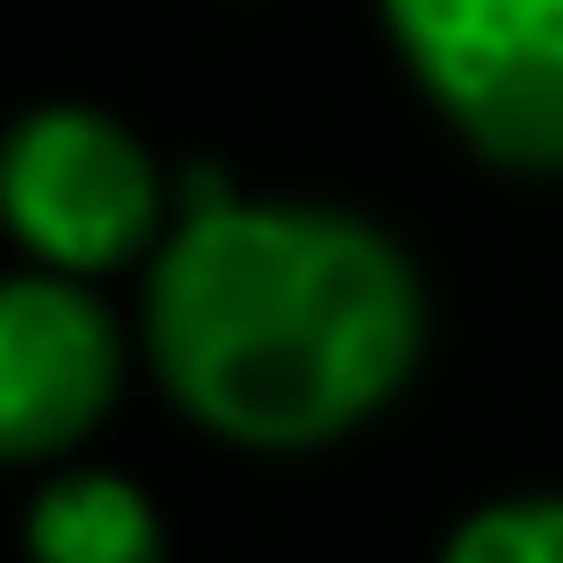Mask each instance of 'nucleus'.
Masks as SVG:
<instances>
[{
  "label": "nucleus",
  "instance_id": "7ed1b4c3",
  "mask_svg": "<svg viewBox=\"0 0 563 563\" xmlns=\"http://www.w3.org/2000/svg\"><path fill=\"white\" fill-rule=\"evenodd\" d=\"M0 229L53 273H114L158 229V167L97 106H35L0 132Z\"/></svg>",
  "mask_w": 563,
  "mask_h": 563
},
{
  "label": "nucleus",
  "instance_id": "39448f33",
  "mask_svg": "<svg viewBox=\"0 0 563 563\" xmlns=\"http://www.w3.org/2000/svg\"><path fill=\"white\" fill-rule=\"evenodd\" d=\"M26 563H167L158 510L106 466H70L26 510Z\"/></svg>",
  "mask_w": 563,
  "mask_h": 563
},
{
  "label": "nucleus",
  "instance_id": "f03ea898",
  "mask_svg": "<svg viewBox=\"0 0 563 563\" xmlns=\"http://www.w3.org/2000/svg\"><path fill=\"white\" fill-rule=\"evenodd\" d=\"M422 97L501 167H563V0H378Z\"/></svg>",
  "mask_w": 563,
  "mask_h": 563
},
{
  "label": "nucleus",
  "instance_id": "423d86ee",
  "mask_svg": "<svg viewBox=\"0 0 563 563\" xmlns=\"http://www.w3.org/2000/svg\"><path fill=\"white\" fill-rule=\"evenodd\" d=\"M440 563H563V493H528V501H493L475 510Z\"/></svg>",
  "mask_w": 563,
  "mask_h": 563
},
{
  "label": "nucleus",
  "instance_id": "f257e3e1",
  "mask_svg": "<svg viewBox=\"0 0 563 563\" xmlns=\"http://www.w3.org/2000/svg\"><path fill=\"white\" fill-rule=\"evenodd\" d=\"M413 352V264L352 211L220 202V185H194V220L150 264V361L238 449H317L369 422Z\"/></svg>",
  "mask_w": 563,
  "mask_h": 563
},
{
  "label": "nucleus",
  "instance_id": "20e7f679",
  "mask_svg": "<svg viewBox=\"0 0 563 563\" xmlns=\"http://www.w3.org/2000/svg\"><path fill=\"white\" fill-rule=\"evenodd\" d=\"M123 334L70 273L0 282V457H62L114 405Z\"/></svg>",
  "mask_w": 563,
  "mask_h": 563
}]
</instances>
